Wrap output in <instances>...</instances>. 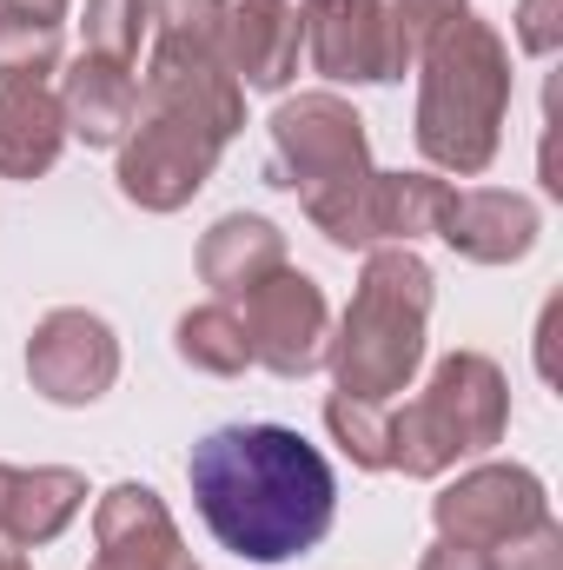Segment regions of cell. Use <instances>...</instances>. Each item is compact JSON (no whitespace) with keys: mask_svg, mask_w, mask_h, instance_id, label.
Instances as JSON below:
<instances>
[{"mask_svg":"<svg viewBox=\"0 0 563 570\" xmlns=\"http://www.w3.org/2000/svg\"><path fill=\"white\" fill-rule=\"evenodd\" d=\"M192 504L219 551L285 564L325 544L338 518V478L318 444H305L292 425H219L186 458Z\"/></svg>","mask_w":563,"mask_h":570,"instance_id":"obj_1","label":"cell"},{"mask_svg":"<svg viewBox=\"0 0 563 570\" xmlns=\"http://www.w3.org/2000/svg\"><path fill=\"white\" fill-rule=\"evenodd\" d=\"M246 127V87L233 67L179 33H152V60L140 73L134 134L120 140V193L140 213H179L206 193L219 153Z\"/></svg>","mask_w":563,"mask_h":570,"instance_id":"obj_2","label":"cell"},{"mask_svg":"<svg viewBox=\"0 0 563 570\" xmlns=\"http://www.w3.org/2000/svg\"><path fill=\"white\" fill-rule=\"evenodd\" d=\"M504 120H511V47L491 20L457 13L418 53L412 140L437 173L477 179L504 146Z\"/></svg>","mask_w":563,"mask_h":570,"instance_id":"obj_3","label":"cell"},{"mask_svg":"<svg viewBox=\"0 0 563 570\" xmlns=\"http://www.w3.org/2000/svg\"><path fill=\"white\" fill-rule=\"evenodd\" d=\"M431 298H437V279L412 246H372L365 253L352 305H345V318L325 345V365H332L345 399L385 405V399L412 392V379L424 365Z\"/></svg>","mask_w":563,"mask_h":570,"instance_id":"obj_4","label":"cell"},{"mask_svg":"<svg viewBox=\"0 0 563 570\" xmlns=\"http://www.w3.org/2000/svg\"><path fill=\"white\" fill-rule=\"evenodd\" d=\"M511 431V379L484 352L437 358L431 385L405 412H392V471L444 478L457 458H484Z\"/></svg>","mask_w":563,"mask_h":570,"instance_id":"obj_5","label":"cell"},{"mask_svg":"<svg viewBox=\"0 0 563 570\" xmlns=\"http://www.w3.org/2000/svg\"><path fill=\"white\" fill-rule=\"evenodd\" d=\"M372 179V140L352 100L338 94H298L279 100L273 114V153H266V186L298 193L305 219L338 206L345 193H358Z\"/></svg>","mask_w":563,"mask_h":570,"instance_id":"obj_6","label":"cell"},{"mask_svg":"<svg viewBox=\"0 0 563 570\" xmlns=\"http://www.w3.org/2000/svg\"><path fill=\"white\" fill-rule=\"evenodd\" d=\"M298 33H305L312 73H325L338 87H385V80H405L418 67L405 53L385 0H305Z\"/></svg>","mask_w":563,"mask_h":570,"instance_id":"obj_7","label":"cell"},{"mask_svg":"<svg viewBox=\"0 0 563 570\" xmlns=\"http://www.w3.org/2000/svg\"><path fill=\"white\" fill-rule=\"evenodd\" d=\"M239 325H246V352L253 365H266L273 379H312L325 365V345H332V305H325V285L298 266H279L266 285H253L239 298Z\"/></svg>","mask_w":563,"mask_h":570,"instance_id":"obj_8","label":"cell"},{"mask_svg":"<svg viewBox=\"0 0 563 570\" xmlns=\"http://www.w3.org/2000/svg\"><path fill=\"white\" fill-rule=\"evenodd\" d=\"M451 186L437 173H378L345 193L338 206L312 213V226L338 246V253H372V246H412V239H431L437 233V213H444Z\"/></svg>","mask_w":563,"mask_h":570,"instance_id":"obj_9","label":"cell"},{"mask_svg":"<svg viewBox=\"0 0 563 570\" xmlns=\"http://www.w3.org/2000/svg\"><path fill=\"white\" fill-rule=\"evenodd\" d=\"M551 518V491L531 464H477L464 478H451L437 498H431V524L444 544H471V551H491L531 524Z\"/></svg>","mask_w":563,"mask_h":570,"instance_id":"obj_10","label":"cell"},{"mask_svg":"<svg viewBox=\"0 0 563 570\" xmlns=\"http://www.w3.org/2000/svg\"><path fill=\"white\" fill-rule=\"evenodd\" d=\"M27 379L47 405H100L120 379V338L100 312L60 305L27 338Z\"/></svg>","mask_w":563,"mask_h":570,"instance_id":"obj_11","label":"cell"},{"mask_svg":"<svg viewBox=\"0 0 563 570\" xmlns=\"http://www.w3.org/2000/svg\"><path fill=\"white\" fill-rule=\"evenodd\" d=\"M93 544H100V558L87 570H199L179 524H172V511H166V498L152 484H134V478L100 491Z\"/></svg>","mask_w":563,"mask_h":570,"instance_id":"obj_12","label":"cell"},{"mask_svg":"<svg viewBox=\"0 0 563 570\" xmlns=\"http://www.w3.org/2000/svg\"><path fill=\"white\" fill-rule=\"evenodd\" d=\"M537 233H544L537 199L497 193V186H471V193L451 186V199L437 213V239L471 266H517V259H531Z\"/></svg>","mask_w":563,"mask_h":570,"instance_id":"obj_13","label":"cell"},{"mask_svg":"<svg viewBox=\"0 0 563 570\" xmlns=\"http://www.w3.org/2000/svg\"><path fill=\"white\" fill-rule=\"evenodd\" d=\"M298 7L292 0H226V33L219 53L246 94H285L298 73Z\"/></svg>","mask_w":563,"mask_h":570,"instance_id":"obj_14","label":"cell"},{"mask_svg":"<svg viewBox=\"0 0 563 570\" xmlns=\"http://www.w3.org/2000/svg\"><path fill=\"white\" fill-rule=\"evenodd\" d=\"M87 511V478L67 464H0V544L40 551Z\"/></svg>","mask_w":563,"mask_h":570,"instance_id":"obj_15","label":"cell"},{"mask_svg":"<svg viewBox=\"0 0 563 570\" xmlns=\"http://www.w3.org/2000/svg\"><path fill=\"white\" fill-rule=\"evenodd\" d=\"M134 107H140V80H134V67H120V60L80 53V60L60 73V120H67V140L120 146L134 134Z\"/></svg>","mask_w":563,"mask_h":570,"instance_id":"obj_16","label":"cell"},{"mask_svg":"<svg viewBox=\"0 0 563 570\" xmlns=\"http://www.w3.org/2000/svg\"><path fill=\"white\" fill-rule=\"evenodd\" d=\"M285 259V233L266 219V213H226V219H213L206 226V239H199V279L213 285V298H246L253 285H266Z\"/></svg>","mask_w":563,"mask_h":570,"instance_id":"obj_17","label":"cell"},{"mask_svg":"<svg viewBox=\"0 0 563 570\" xmlns=\"http://www.w3.org/2000/svg\"><path fill=\"white\" fill-rule=\"evenodd\" d=\"M67 153L60 94L47 80H13L0 87V179H40Z\"/></svg>","mask_w":563,"mask_h":570,"instance_id":"obj_18","label":"cell"},{"mask_svg":"<svg viewBox=\"0 0 563 570\" xmlns=\"http://www.w3.org/2000/svg\"><path fill=\"white\" fill-rule=\"evenodd\" d=\"M172 352H179L192 372H206V379H239V372L253 365V352H246V325H239V312H233L226 298L192 305V312L172 325Z\"/></svg>","mask_w":563,"mask_h":570,"instance_id":"obj_19","label":"cell"},{"mask_svg":"<svg viewBox=\"0 0 563 570\" xmlns=\"http://www.w3.org/2000/svg\"><path fill=\"white\" fill-rule=\"evenodd\" d=\"M60 60H67V20L0 7V87L47 80V73H60Z\"/></svg>","mask_w":563,"mask_h":570,"instance_id":"obj_20","label":"cell"},{"mask_svg":"<svg viewBox=\"0 0 563 570\" xmlns=\"http://www.w3.org/2000/svg\"><path fill=\"white\" fill-rule=\"evenodd\" d=\"M325 431H332V444L358 471H392V412L385 405H365V399L332 392L325 399Z\"/></svg>","mask_w":563,"mask_h":570,"instance_id":"obj_21","label":"cell"},{"mask_svg":"<svg viewBox=\"0 0 563 570\" xmlns=\"http://www.w3.org/2000/svg\"><path fill=\"white\" fill-rule=\"evenodd\" d=\"M80 33H87L80 53H100V60L134 67L140 60V40L152 33V0H87Z\"/></svg>","mask_w":563,"mask_h":570,"instance_id":"obj_22","label":"cell"},{"mask_svg":"<svg viewBox=\"0 0 563 570\" xmlns=\"http://www.w3.org/2000/svg\"><path fill=\"white\" fill-rule=\"evenodd\" d=\"M484 558H491V570H563V524L544 518V524H531V531L491 544Z\"/></svg>","mask_w":563,"mask_h":570,"instance_id":"obj_23","label":"cell"},{"mask_svg":"<svg viewBox=\"0 0 563 570\" xmlns=\"http://www.w3.org/2000/svg\"><path fill=\"white\" fill-rule=\"evenodd\" d=\"M385 13H392V27H398V40H405V53L418 60L424 47L457 20V13H471V0H385Z\"/></svg>","mask_w":563,"mask_h":570,"instance_id":"obj_24","label":"cell"},{"mask_svg":"<svg viewBox=\"0 0 563 570\" xmlns=\"http://www.w3.org/2000/svg\"><path fill=\"white\" fill-rule=\"evenodd\" d=\"M517 47L551 60L563 47V0H517Z\"/></svg>","mask_w":563,"mask_h":570,"instance_id":"obj_25","label":"cell"},{"mask_svg":"<svg viewBox=\"0 0 563 570\" xmlns=\"http://www.w3.org/2000/svg\"><path fill=\"white\" fill-rule=\"evenodd\" d=\"M418 570H491V558L471 551V544H444V538H437V544L418 558Z\"/></svg>","mask_w":563,"mask_h":570,"instance_id":"obj_26","label":"cell"},{"mask_svg":"<svg viewBox=\"0 0 563 570\" xmlns=\"http://www.w3.org/2000/svg\"><path fill=\"white\" fill-rule=\"evenodd\" d=\"M0 7H13V13H47V20H67V7H73V0H0Z\"/></svg>","mask_w":563,"mask_h":570,"instance_id":"obj_27","label":"cell"},{"mask_svg":"<svg viewBox=\"0 0 563 570\" xmlns=\"http://www.w3.org/2000/svg\"><path fill=\"white\" fill-rule=\"evenodd\" d=\"M0 570H33V564H27V551H13V544H0Z\"/></svg>","mask_w":563,"mask_h":570,"instance_id":"obj_28","label":"cell"}]
</instances>
